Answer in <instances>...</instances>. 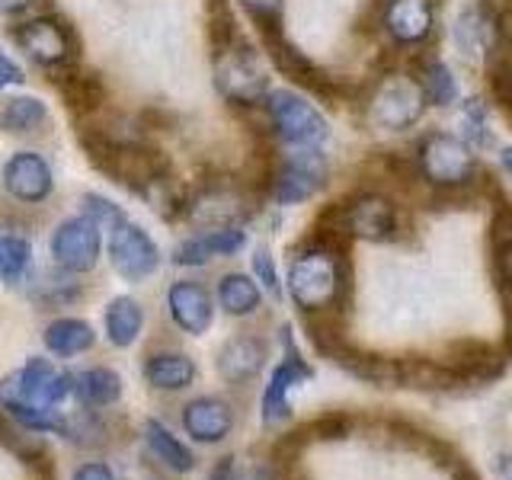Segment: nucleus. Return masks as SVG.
Masks as SVG:
<instances>
[{
  "label": "nucleus",
  "instance_id": "f257e3e1",
  "mask_svg": "<svg viewBox=\"0 0 512 480\" xmlns=\"http://www.w3.org/2000/svg\"><path fill=\"white\" fill-rule=\"evenodd\" d=\"M68 394H74V375L58 372L45 359H29L23 368L0 378V407L32 432H61L64 413L58 404Z\"/></svg>",
  "mask_w": 512,
  "mask_h": 480
},
{
  "label": "nucleus",
  "instance_id": "f03ea898",
  "mask_svg": "<svg viewBox=\"0 0 512 480\" xmlns=\"http://www.w3.org/2000/svg\"><path fill=\"white\" fill-rule=\"evenodd\" d=\"M343 276L336 256L327 250H304L288 266V295L304 311H320L340 298Z\"/></svg>",
  "mask_w": 512,
  "mask_h": 480
},
{
  "label": "nucleus",
  "instance_id": "7ed1b4c3",
  "mask_svg": "<svg viewBox=\"0 0 512 480\" xmlns=\"http://www.w3.org/2000/svg\"><path fill=\"white\" fill-rule=\"evenodd\" d=\"M215 87L231 103H260L269 90V74L263 68L260 52L244 42L221 48L215 58Z\"/></svg>",
  "mask_w": 512,
  "mask_h": 480
},
{
  "label": "nucleus",
  "instance_id": "20e7f679",
  "mask_svg": "<svg viewBox=\"0 0 512 480\" xmlns=\"http://www.w3.org/2000/svg\"><path fill=\"white\" fill-rule=\"evenodd\" d=\"M13 42L29 61H36L45 71L71 68L74 36L58 16H32V20H26V23H16Z\"/></svg>",
  "mask_w": 512,
  "mask_h": 480
},
{
  "label": "nucleus",
  "instance_id": "39448f33",
  "mask_svg": "<svg viewBox=\"0 0 512 480\" xmlns=\"http://www.w3.org/2000/svg\"><path fill=\"white\" fill-rule=\"evenodd\" d=\"M109 263L125 282H144L160 266V250L141 224L122 218L109 228Z\"/></svg>",
  "mask_w": 512,
  "mask_h": 480
},
{
  "label": "nucleus",
  "instance_id": "423d86ee",
  "mask_svg": "<svg viewBox=\"0 0 512 480\" xmlns=\"http://www.w3.org/2000/svg\"><path fill=\"white\" fill-rule=\"evenodd\" d=\"M52 260L64 269V272H90L96 263H100V253H103V234H100V224H96L90 215H77L61 221L55 234H52Z\"/></svg>",
  "mask_w": 512,
  "mask_h": 480
},
{
  "label": "nucleus",
  "instance_id": "0eeeda50",
  "mask_svg": "<svg viewBox=\"0 0 512 480\" xmlns=\"http://www.w3.org/2000/svg\"><path fill=\"white\" fill-rule=\"evenodd\" d=\"M269 116L276 132L295 148H317L327 138V119L292 90H276L269 96Z\"/></svg>",
  "mask_w": 512,
  "mask_h": 480
},
{
  "label": "nucleus",
  "instance_id": "6e6552de",
  "mask_svg": "<svg viewBox=\"0 0 512 480\" xmlns=\"http://www.w3.org/2000/svg\"><path fill=\"white\" fill-rule=\"evenodd\" d=\"M420 170L436 186H461L474 173V151L452 135H429L420 148Z\"/></svg>",
  "mask_w": 512,
  "mask_h": 480
},
{
  "label": "nucleus",
  "instance_id": "1a4fd4ad",
  "mask_svg": "<svg viewBox=\"0 0 512 480\" xmlns=\"http://www.w3.org/2000/svg\"><path fill=\"white\" fill-rule=\"evenodd\" d=\"M282 340H285V359L282 365H276V372L269 375V384L263 391V400H260V416L263 423L276 426V423H285L288 416H292V404H288V391L295 388L298 381H308L314 375V368L301 359V352L295 349L292 343V330H282Z\"/></svg>",
  "mask_w": 512,
  "mask_h": 480
},
{
  "label": "nucleus",
  "instance_id": "9d476101",
  "mask_svg": "<svg viewBox=\"0 0 512 480\" xmlns=\"http://www.w3.org/2000/svg\"><path fill=\"white\" fill-rule=\"evenodd\" d=\"M423 109H426V93L420 87V80L388 77L372 100V119L381 128L404 132V128H410L416 119L423 116Z\"/></svg>",
  "mask_w": 512,
  "mask_h": 480
},
{
  "label": "nucleus",
  "instance_id": "9b49d317",
  "mask_svg": "<svg viewBox=\"0 0 512 480\" xmlns=\"http://www.w3.org/2000/svg\"><path fill=\"white\" fill-rule=\"evenodd\" d=\"M0 183L10 199L23 202V205H39L52 196L55 189V176L48 160L36 151H16L7 157L4 170H0Z\"/></svg>",
  "mask_w": 512,
  "mask_h": 480
},
{
  "label": "nucleus",
  "instance_id": "f8f14e48",
  "mask_svg": "<svg viewBox=\"0 0 512 480\" xmlns=\"http://www.w3.org/2000/svg\"><path fill=\"white\" fill-rule=\"evenodd\" d=\"M324 176H327V160L314 148H298L285 160L282 173L276 176L272 196H276L279 205H298L304 199H311L314 192L324 186Z\"/></svg>",
  "mask_w": 512,
  "mask_h": 480
},
{
  "label": "nucleus",
  "instance_id": "ddd939ff",
  "mask_svg": "<svg viewBox=\"0 0 512 480\" xmlns=\"http://www.w3.org/2000/svg\"><path fill=\"white\" fill-rule=\"evenodd\" d=\"M167 308H170V317L173 324L180 327L183 333L189 336H202L208 333L215 320V304H212V295L205 292L199 282H173L170 292H167Z\"/></svg>",
  "mask_w": 512,
  "mask_h": 480
},
{
  "label": "nucleus",
  "instance_id": "4468645a",
  "mask_svg": "<svg viewBox=\"0 0 512 480\" xmlns=\"http://www.w3.org/2000/svg\"><path fill=\"white\" fill-rule=\"evenodd\" d=\"M183 429L202 445H218L231 436L234 413L221 397H196L183 407Z\"/></svg>",
  "mask_w": 512,
  "mask_h": 480
},
{
  "label": "nucleus",
  "instance_id": "2eb2a0df",
  "mask_svg": "<svg viewBox=\"0 0 512 480\" xmlns=\"http://www.w3.org/2000/svg\"><path fill=\"white\" fill-rule=\"evenodd\" d=\"M244 244H247V234L240 228H212V231H202L196 237L183 240L173 253V263L202 266L208 260H215V256H231L237 250H244Z\"/></svg>",
  "mask_w": 512,
  "mask_h": 480
},
{
  "label": "nucleus",
  "instance_id": "dca6fc26",
  "mask_svg": "<svg viewBox=\"0 0 512 480\" xmlns=\"http://www.w3.org/2000/svg\"><path fill=\"white\" fill-rule=\"evenodd\" d=\"M384 29L400 45H416L432 29V0H388L384 7Z\"/></svg>",
  "mask_w": 512,
  "mask_h": 480
},
{
  "label": "nucleus",
  "instance_id": "f3484780",
  "mask_svg": "<svg viewBox=\"0 0 512 480\" xmlns=\"http://www.w3.org/2000/svg\"><path fill=\"white\" fill-rule=\"evenodd\" d=\"M266 346L256 336H231L218 352V375L231 384H244L263 372Z\"/></svg>",
  "mask_w": 512,
  "mask_h": 480
},
{
  "label": "nucleus",
  "instance_id": "a211bd4d",
  "mask_svg": "<svg viewBox=\"0 0 512 480\" xmlns=\"http://www.w3.org/2000/svg\"><path fill=\"white\" fill-rule=\"evenodd\" d=\"M343 224L349 234H356L362 240H388L394 234L397 218L391 202H384L378 196H362L343 212Z\"/></svg>",
  "mask_w": 512,
  "mask_h": 480
},
{
  "label": "nucleus",
  "instance_id": "6ab92c4d",
  "mask_svg": "<svg viewBox=\"0 0 512 480\" xmlns=\"http://www.w3.org/2000/svg\"><path fill=\"white\" fill-rule=\"evenodd\" d=\"M144 381L154 391H186L196 381V362L186 352H154L144 362Z\"/></svg>",
  "mask_w": 512,
  "mask_h": 480
},
{
  "label": "nucleus",
  "instance_id": "aec40b11",
  "mask_svg": "<svg viewBox=\"0 0 512 480\" xmlns=\"http://www.w3.org/2000/svg\"><path fill=\"white\" fill-rule=\"evenodd\" d=\"M103 327H106V340L119 349L132 346L141 330H144V311L135 298L119 295L106 304V314H103Z\"/></svg>",
  "mask_w": 512,
  "mask_h": 480
},
{
  "label": "nucleus",
  "instance_id": "412c9836",
  "mask_svg": "<svg viewBox=\"0 0 512 480\" xmlns=\"http://www.w3.org/2000/svg\"><path fill=\"white\" fill-rule=\"evenodd\" d=\"M74 397L84 407H112L122 397V378L119 372H112L106 365L87 368V372L74 375Z\"/></svg>",
  "mask_w": 512,
  "mask_h": 480
},
{
  "label": "nucleus",
  "instance_id": "4be33fe9",
  "mask_svg": "<svg viewBox=\"0 0 512 480\" xmlns=\"http://www.w3.org/2000/svg\"><path fill=\"white\" fill-rule=\"evenodd\" d=\"M42 343L48 352H55V356H80V352L93 349L96 333L87 320H80V317H58L45 327Z\"/></svg>",
  "mask_w": 512,
  "mask_h": 480
},
{
  "label": "nucleus",
  "instance_id": "5701e85b",
  "mask_svg": "<svg viewBox=\"0 0 512 480\" xmlns=\"http://www.w3.org/2000/svg\"><path fill=\"white\" fill-rule=\"evenodd\" d=\"M144 442H148L151 455L160 464H167L170 471L189 474L192 468H196V458H192V452L160 420H148V423H144Z\"/></svg>",
  "mask_w": 512,
  "mask_h": 480
},
{
  "label": "nucleus",
  "instance_id": "b1692460",
  "mask_svg": "<svg viewBox=\"0 0 512 480\" xmlns=\"http://www.w3.org/2000/svg\"><path fill=\"white\" fill-rule=\"evenodd\" d=\"M260 285H256L250 276L244 272H228L221 282H218V304L231 317H247L260 308Z\"/></svg>",
  "mask_w": 512,
  "mask_h": 480
},
{
  "label": "nucleus",
  "instance_id": "393cba45",
  "mask_svg": "<svg viewBox=\"0 0 512 480\" xmlns=\"http://www.w3.org/2000/svg\"><path fill=\"white\" fill-rule=\"evenodd\" d=\"M45 119H48V109L39 96H13V100H7V106L0 109V128L13 135L36 132L39 125H45Z\"/></svg>",
  "mask_w": 512,
  "mask_h": 480
},
{
  "label": "nucleus",
  "instance_id": "a878e982",
  "mask_svg": "<svg viewBox=\"0 0 512 480\" xmlns=\"http://www.w3.org/2000/svg\"><path fill=\"white\" fill-rule=\"evenodd\" d=\"M58 436H64V439L74 442V445L93 448V445H100L106 439V426H103V420L90 407H84V410H77L71 416H64Z\"/></svg>",
  "mask_w": 512,
  "mask_h": 480
},
{
  "label": "nucleus",
  "instance_id": "bb28decb",
  "mask_svg": "<svg viewBox=\"0 0 512 480\" xmlns=\"http://www.w3.org/2000/svg\"><path fill=\"white\" fill-rule=\"evenodd\" d=\"M29 263H32L29 240L4 234V240H0V279H4L7 285H16L23 279V272L29 269Z\"/></svg>",
  "mask_w": 512,
  "mask_h": 480
},
{
  "label": "nucleus",
  "instance_id": "cd10ccee",
  "mask_svg": "<svg viewBox=\"0 0 512 480\" xmlns=\"http://www.w3.org/2000/svg\"><path fill=\"white\" fill-rule=\"evenodd\" d=\"M493 36V26L490 20L480 10H468V13H461V20H458V29H455V42L464 55H480L487 48Z\"/></svg>",
  "mask_w": 512,
  "mask_h": 480
},
{
  "label": "nucleus",
  "instance_id": "c85d7f7f",
  "mask_svg": "<svg viewBox=\"0 0 512 480\" xmlns=\"http://www.w3.org/2000/svg\"><path fill=\"white\" fill-rule=\"evenodd\" d=\"M420 87L426 93V103H432V106H448V103L458 100V84L442 61L426 64L423 74H420Z\"/></svg>",
  "mask_w": 512,
  "mask_h": 480
},
{
  "label": "nucleus",
  "instance_id": "c756f323",
  "mask_svg": "<svg viewBox=\"0 0 512 480\" xmlns=\"http://www.w3.org/2000/svg\"><path fill=\"white\" fill-rule=\"evenodd\" d=\"M0 445L4 448H10V452H16L23 461H29V464H36V461H42V458H48L45 455V448L32 439V436H26V432L20 429V426H13L4 413H0Z\"/></svg>",
  "mask_w": 512,
  "mask_h": 480
},
{
  "label": "nucleus",
  "instance_id": "7c9ffc66",
  "mask_svg": "<svg viewBox=\"0 0 512 480\" xmlns=\"http://www.w3.org/2000/svg\"><path fill=\"white\" fill-rule=\"evenodd\" d=\"M84 215H90L96 224H100V228H116V224L125 218L116 202L96 196V192H87V196H84Z\"/></svg>",
  "mask_w": 512,
  "mask_h": 480
},
{
  "label": "nucleus",
  "instance_id": "2f4dec72",
  "mask_svg": "<svg viewBox=\"0 0 512 480\" xmlns=\"http://www.w3.org/2000/svg\"><path fill=\"white\" fill-rule=\"evenodd\" d=\"M461 122H464V132H468V144L471 141L474 144H487L490 141L487 138V112H484V106H480V100H471L468 106H464Z\"/></svg>",
  "mask_w": 512,
  "mask_h": 480
},
{
  "label": "nucleus",
  "instance_id": "473e14b6",
  "mask_svg": "<svg viewBox=\"0 0 512 480\" xmlns=\"http://www.w3.org/2000/svg\"><path fill=\"white\" fill-rule=\"evenodd\" d=\"M253 272H256V282H263V288L272 298H282V285H279L276 263H272L269 250H256L253 253Z\"/></svg>",
  "mask_w": 512,
  "mask_h": 480
},
{
  "label": "nucleus",
  "instance_id": "72a5a7b5",
  "mask_svg": "<svg viewBox=\"0 0 512 480\" xmlns=\"http://www.w3.org/2000/svg\"><path fill=\"white\" fill-rule=\"evenodd\" d=\"M311 429H314V436H317V439H343V436H346V429H349V423L343 420L340 413H330V416H320V420H317Z\"/></svg>",
  "mask_w": 512,
  "mask_h": 480
},
{
  "label": "nucleus",
  "instance_id": "f704fd0d",
  "mask_svg": "<svg viewBox=\"0 0 512 480\" xmlns=\"http://www.w3.org/2000/svg\"><path fill=\"white\" fill-rule=\"evenodd\" d=\"M16 84H23L20 64H16L7 52H0V93H4L7 87H16Z\"/></svg>",
  "mask_w": 512,
  "mask_h": 480
},
{
  "label": "nucleus",
  "instance_id": "c9c22d12",
  "mask_svg": "<svg viewBox=\"0 0 512 480\" xmlns=\"http://www.w3.org/2000/svg\"><path fill=\"white\" fill-rule=\"evenodd\" d=\"M71 480H116V474H112V468L103 461H87L74 471Z\"/></svg>",
  "mask_w": 512,
  "mask_h": 480
},
{
  "label": "nucleus",
  "instance_id": "e433bc0d",
  "mask_svg": "<svg viewBox=\"0 0 512 480\" xmlns=\"http://www.w3.org/2000/svg\"><path fill=\"white\" fill-rule=\"evenodd\" d=\"M253 16H260V20H269V16H276L279 7H282V0H240Z\"/></svg>",
  "mask_w": 512,
  "mask_h": 480
},
{
  "label": "nucleus",
  "instance_id": "4c0bfd02",
  "mask_svg": "<svg viewBox=\"0 0 512 480\" xmlns=\"http://www.w3.org/2000/svg\"><path fill=\"white\" fill-rule=\"evenodd\" d=\"M496 266H500V279H503V285L512 288V240L500 247V260H496Z\"/></svg>",
  "mask_w": 512,
  "mask_h": 480
},
{
  "label": "nucleus",
  "instance_id": "58836bf2",
  "mask_svg": "<svg viewBox=\"0 0 512 480\" xmlns=\"http://www.w3.org/2000/svg\"><path fill=\"white\" fill-rule=\"evenodd\" d=\"M32 4V0H0V13H23L26 7Z\"/></svg>",
  "mask_w": 512,
  "mask_h": 480
},
{
  "label": "nucleus",
  "instance_id": "ea45409f",
  "mask_svg": "<svg viewBox=\"0 0 512 480\" xmlns=\"http://www.w3.org/2000/svg\"><path fill=\"white\" fill-rule=\"evenodd\" d=\"M503 164H506V167H509V173H512V148H506V151H503Z\"/></svg>",
  "mask_w": 512,
  "mask_h": 480
},
{
  "label": "nucleus",
  "instance_id": "a19ab883",
  "mask_svg": "<svg viewBox=\"0 0 512 480\" xmlns=\"http://www.w3.org/2000/svg\"><path fill=\"white\" fill-rule=\"evenodd\" d=\"M224 480H237V477H234V474H231V477H224Z\"/></svg>",
  "mask_w": 512,
  "mask_h": 480
},
{
  "label": "nucleus",
  "instance_id": "79ce46f5",
  "mask_svg": "<svg viewBox=\"0 0 512 480\" xmlns=\"http://www.w3.org/2000/svg\"><path fill=\"white\" fill-rule=\"evenodd\" d=\"M0 240H4V234H0Z\"/></svg>",
  "mask_w": 512,
  "mask_h": 480
}]
</instances>
